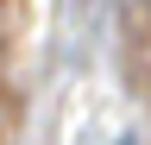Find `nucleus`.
<instances>
[{
    "label": "nucleus",
    "instance_id": "f257e3e1",
    "mask_svg": "<svg viewBox=\"0 0 151 145\" xmlns=\"http://www.w3.org/2000/svg\"><path fill=\"white\" fill-rule=\"evenodd\" d=\"M120 145H132V139H120Z\"/></svg>",
    "mask_w": 151,
    "mask_h": 145
}]
</instances>
